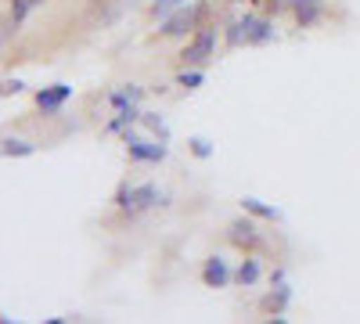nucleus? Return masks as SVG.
I'll use <instances>...</instances> for the list:
<instances>
[{
	"mask_svg": "<svg viewBox=\"0 0 360 324\" xmlns=\"http://www.w3.org/2000/svg\"><path fill=\"white\" fill-rule=\"evenodd\" d=\"M37 155V144L25 137H4L0 141V159H29Z\"/></svg>",
	"mask_w": 360,
	"mask_h": 324,
	"instance_id": "14",
	"label": "nucleus"
},
{
	"mask_svg": "<svg viewBox=\"0 0 360 324\" xmlns=\"http://www.w3.org/2000/svg\"><path fill=\"white\" fill-rule=\"evenodd\" d=\"M278 40V25L270 15H256V11H245L242 18H234L224 33V44L227 47H266Z\"/></svg>",
	"mask_w": 360,
	"mask_h": 324,
	"instance_id": "1",
	"label": "nucleus"
},
{
	"mask_svg": "<svg viewBox=\"0 0 360 324\" xmlns=\"http://www.w3.org/2000/svg\"><path fill=\"white\" fill-rule=\"evenodd\" d=\"M47 0H11V11H8V18L15 22V25H22L29 15H33L37 8H44Z\"/></svg>",
	"mask_w": 360,
	"mask_h": 324,
	"instance_id": "17",
	"label": "nucleus"
},
{
	"mask_svg": "<svg viewBox=\"0 0 360 324\" xmlns=\"http://www.w3.org/2000/svg\"><path fill=\"white\" fill-rule=\"evenodd\" d=\"M162 198V191L155 184H134V195H130V205H127V216H141L148 209H155Z\"/></svg>",
	"mask_w": 360,
	"mask_h": 324,
	"instance_id": "9",
	"label": "nucleus"
},
{
	"mask_svg": "<svg viewBox=\"0 0 360 324\" xmlns=\"http://www.w3.org/2000/svg\"><path fill=\"white\" fill-rule=\"evenodd\" d=\"M188 152L195 155V159H213L217 155V144L213 141H209V137H188Z\"/></svg>",
	"mask_w": 360,
	"mask_h": 324,
	"instance_id": "19",
	"label": "nucleus"
},
{
	"mask_svg": "<svg viewBox=\"0 0 360 324\" xmlns=\"http://www.w3.org/2000/svg\"><path fill=\"white\" fill-rule=\"evenodd\" d=\"M242 213H249V216H256V220H270V223H281V220H285V213L278 209L274 202H263V198H256V195H242Z\"/></svg>",
	"mask_w": 360,
	"mask_h": 324,
	"instance_id": "11",
	"label": "nucleus"
},
{
	"mask_svg": "<svg viewBox=\"0 0 360 324\" xmlns=\"http://www.w3.org/2000/svg\"><path fill=\"white\" fill-rule=\"evenodd\" d=\"M25 91V79H0V98H11Z\"/></svg>",
	"mask_w": 360,
	"mask_h": 324,
	"instance_id": "22",
	"label": "nucleus"
},
{
	"mask_svg": "<svg viewBox=\"0 0 360 324\" xmlns=\"http://www.w3.org/2000/svg\"><path fill=\"white\" fill-rule=\"evenodd\" d=\"M288 274H285V267H274V271H270V285H274V281H285Z\"/></svg>",
	"mask_w": 360,
	"mask_h": 324,
	"instance_id": "23",
	"label": "nucleus"
},
{
	"mask_svg": "<svg viewBox=\"0 0 360 324\" xmlns=\"http://www.w3.org/2000/svg\"><path fill=\"white\" fill-rule=\"evenodd\" d=\"M205 15H209V4H205V0H188L184 8H176L173 15H166V18L159 22V37H162V40L191 37L195 29L205 22Z\"/></svg>",
	"mask_w": 360,
	"mask_h": 324,
	"instance_id": "3",
	"label": "nucleus"
},
{
	"mask_svg": "<svg viewBox=\"0 0 360 324\" xmlns=\"http://www.w3.org/2000/svg\"><path fill=\"white\" fill-rule=\"evenodd\" d=\"M69 98H72V86H69V83H51V86H40L33 101H37V108H40L44 115H58Z\"/></svg>",
	"mask_w": 360,
	"mask_h": 324,
	"instance_id": "6",
	"label": "nucleus"
},
{
	"mask_svg": "<svg viewBox=\"0 0 360 324\" xmlns=\"http://www.w3.org/2000/svg\"><path fill=\"white\" fill-rule=\"evenodd\" d=\"M227 238H231L234 249H242V252H252V249L263 245V234H259V227H256V216H249V213L227 227Z\"/></svg>",
	"mask_w": 360,
	"mask_h": 324,
	"instance_id": "5",
	"label": "nucleus"
},
{
	"mask_svg": "<svg viewBox=\"0 0 360 324\" xmlns=\"http://www.w3.org/2000/svg\"><path fill=\"white\" fill-rule=\"evenodd\" d=\"M259 278H263V263H259V256H245L242 263H238V271H234V285H242V288H252V285H259Z\"/></svg>",
	"mask_w": 360,
	"mask_h": 324,
	"instance_id": "13",
	"label": "nucleus"
},
{
	"mask_svg": "<svg viewBox=\"0 0 360 324\" xmlns=\"http://www.w3.org/2000/svg\"><path fill=\"white\" fill-rule=\"evenodd\" d=\"M188 0H152V4H148V15H152L155 22H162L166 15H173L176 8H184Z\"/></svg>",
	"mask_w": 360,
	"mask_h": 324,
	"instance_id": "20",
	"label": "nucleus"
},
{
	"mask_svg": "<svg viewBox=\"0 0 360 324\" xmlns=\"http://www.w3.org/2000/svg\"><path fill=\"white\" fill-rule=\"evenodd\" d=\"M141 123V105H130V108H119L112 119H108V127H105V134H123V130H130V127H137Z\"/></svg>",
	"mask_w": 360,
	"mask_h": 324,
	"instance_id": "15",
	"label": "nucleus"
},
{
	"mask_svg": "<svg viewBox=\"0 0 360 324\" xmlns=\"http://www.w3.org/2000/svg\"><path fill=\"white\" fill-rule=\"evenodd\" d=\"M137 127H144V134H152V137H159V141H169V123H166L162 112H144V108H141V123H137Z\"/></svg>",
	"mask_w": 360,
	"mask_h": 324,
	"instance_id": "16",
	"label": "nucleus"
},
{
	"mask_svg": "<svg viewBox=\"0 0 360 324\" xmlns=\"http://www.w3.org/2000/svg\"><path fill=\"white\" fill-rule=\"evenodd\" d=\"M130 195H134V184H130V181H123V184L115 188V198H112V202H115V209H123V213H127V205H130Z\"/></svg>",
	"mask_w": 360,
	"mask_h": 324,
	"instance_id": "21",
	"label": "nucleus"
},
{
	"mask_svg": "<svg viewBox=\"0 0 360 324\" xmlns=\"http://www.w3.org/2000/svg\"><path fill=\"white\" fill-rule=\"evenodd\" d=\"M202 83H205V69H198V65H184L176 72V86H184V91H198Z\"/></svg>",
	"mask_w": 360,
	"mask_h": 324,
	"instance_id": "18",
	"label": "nucleus"
},
{
	"mask_svg": "<svg viewBox=\"0 0 360 324\" xmlns=\"http://www.w3.org/2000/svg\"><path fill=\"white\" fill-rule=\"evenodd\" d=\"M288 11L295 15L299 29H310L324 18V0H288Z\"/></svg>",
	"mask_w": 360,
	"mask_h": 324,
	"instance_id": "10",
	"label": "nucleus"
},
{
	"mask_svg": "<svg viewBox=\"0 0 360 324\" xmlns=\"http://www.w3.org/2000/svg\"><path fill=\"white\" fill-rule=\"evenodd\" d=\"M292 281L285 278V281H274V288H270V296L263 299V313L266 317H285L288 313V306H292Z\"/></svg>",
	"mask_w": 360,
	"mask_h": 324,
	"instance_id": "7",
	"label": "nucleus"
},
{
	"mask_svg": "<svg viewBox=\"0 0 360 324\" xmlns=\"http://www.w3.org/2000/svg\"><path fill=\"white\" fill-rule=\"evenodd\" d=\"M123 144H127V155L130 162H144V166H159L169 159V141H159V137H141L134 127L123 130Z\"/></svg>",
	"mask_w": 360,
	"mask_h": 324,
	"instance_id": "4",
	"label": "nucleus"
},
{
	"mask_svg": "<svg viewBox=\"0 0 360 324\" xmlns=\"http://www.w3.org/2000/svg\"><path fill=\"white\" fill-rule=\"evenodd\" d=\"M227 4H266V0H227Z\"/></svg>",
	"mask_w": 360,
	"mask_h": 324,
	"instance_id": "24",
	"label": "nucleus"
},
{
	"mask_svg": "<svg viewBox=\"0 0 360 324\" xmlns=\"http://www.w3.org/2000/svg\"><path fill=\"white\" fill-rule=\"evenodd\" d=\"M144 101V86L141 83H123V86H115V91L108 94V105L119 112V108H130V105H141Z\"/></svg>",
	"mask_w": 360,
	"mask_h": 324,
	"instance_id": "12",
	"label": "nucleus"
},
{
	"mask_svg": "<svg viewBox=\"0 0 360 324\" xmlns=\"http://www.w3.org/2000/svg\"><path fill=\"white\" fill-rule=\"evenodd\" d=\"M231 281H234V271L227 267V259L224 256H209L205 267H202V285L205 288H227Z\"/></svg>",
	"mask_w": 360,
	"mask_h": 324,
	"instance_id": "8",
	"label": "nucleus"
},
{
	"mask_svg": "<svg viewBox=\"0 0 360 324\" xmlns=\"http://www.w3.org/2000/svg\"><path fill=\"white\" fill-rule=\"evenodd\" d=\"M224 40V33L217 29V22H202L195 33L188 37V44H184V51H180L176 58H180V65H209L217 58V44Z\"/></svg>",
	"mask_w": 360,
	"mask_h": 324,
	"instance_id": "2",
	"label": "nucleus"
}]
</instances>
